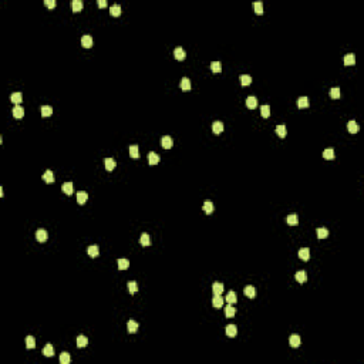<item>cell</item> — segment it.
<instances>
[{"instance_id":"cell-1","label":"cell","mask_w":364,"mask_h":364,"mask_svg":"<svg viewBox=\"0 0 364 364\" xmlns=\"http://www.w3.org/2000/svg\"><path fill=\"white\" fill-rule=\"evenodd\" d=\"M36 239H37L40 243H44V242H47V239H49V233H47L44 229H39V231L36 232Z\"/></svg>"},{"instance_id":"cell-2","label":"cell","mask_w":364,"mask_h":364,"mask_svg":"<svg viewBox=\"0 0 364 364\" xmlns=\"http://www.w3.org/2000/svg\"><path fill=\"white\" fill-rule=\"evenodd\" d=\"M161 145H162V147H164L165 149L172 148V145H174V139H172V137H169V135L162 137V139H161Z\"/></svg>"},{"instance_id":"cell-3","label":"cell","mask_w":364,"mask_h":364,"mask_svg":"<svg viewBox=\"0 0 364 364\" xmlns=\"http://www.w3.org/2000/svg\"><path fill=\"white\" fill-rule=\"evenodd\" d=\"M93 37L91 36H88V34H86V36H83L81 37V46L84 47V49H90V47H93Z\"/></svg>"},{"instance_id":"cell-4","label":"cell","mask_w":364,"mask_h":364,"mask_svg":"<svg viewBox=\"0 0 364 364\" xmlns=\"http://www.w3.org/2000/svg\"><path fill=\"white\" fill-rule=\"evenodd\" d=\"M212 292H213V296H221L223 293V284L221 282H215L212 284Z\"/></svg>"},{"instance_id":"cell-5","label":"cell","mask_w":364,"mask_h":364,"mask_svg":"<svg viewBox=\"0 0 364 364\" xmlns=\"http://www.w3.org/2000/svg\"><path fill=\"white\" fill-rule=\"evenodd\" d=\"M138 327H139V324L137 323L135 320H128V323H127V330L131 334L137 333V331H138Z\"/></svg>"},{"instance_id":"cell-6","label":"cell","mask_w":364,"mask_h":364,"mask_svg":"<svg viewBox=\"0 0 364 364\" xmlns=\"http://www.w3.org/2000/svg\"><path fill=\"white\" fill-rule=\"evenodd\" d=\"M174 56H175V59L178 60V61H184L186 57V53L182 47H178V49H175V51H174Z\"/></svg>"},{"instance_id":"cell-7","label":"cell","mask_w":364,"mask_h":364,"mask_svg":"<svg viewBox=\"0 0 364 364\" xmlns=\"http://www.w3.org/2000/svg\"><path fill=\"white\" fill-rule=\"evenodd\" d=\"M225 331H226V336L228 337H235L238 334V327L235 326V324H228V326L225 327Z\"/></svg>"},{"instance_id":"cell-8","label":"cell","mask_w":364,"mask_h":364,"mask_svg":"<svg viewBox=\"0 0 364 364\" xmlns=\"http://www.w3.org/2000/svg\"><path fill=\"white\" fill-rule=\"evenodd\" d=\"M104 165H105V169L111 172V171H114V168L117 167V162H115V159H112V158H105Z\"/></svg>"},{"instance_id":"cell-9","label":"cell","mask_w":364,"mask_h":364,"mask_svg":"<svg viewBox=\"0 0 364 364\" xmlns=\"http://www.w3.org/2000/svg\"><path fill=\"white\" fill-rule=\"evenodd\" d=\"M299 257L302 260H306V262H307V260L310 259V249H309V247H302V249L299 250Z\"/></svg>"},{"instance_id":"cell-10","label":"cell","mask_w":364,"mask_h":364,"mask_svg":"<svg viewBox=\"0 0 364 364\" xmlns=\"http://www.w3.org/2000/svg\"><path fill=\"white\" fill-rule=\"evenodd\" d=\"M243 292H245V296L249 297V299H255L256 297V289L253 286H246Z\"/></svg>"},{"instance_id":"cell-11","label":"cell","mask_w":364,"mask_h":364,"mask_svg":"<svg viewBox=\"0 0 364 364\" xmlns=\"http://www.w3.org/2000/svg\"><path fill=\"white\" fill-rule=\"evenodd\" d=\"M87 199H88V194H87L86 191H78L77 192V202H78V205L86 204Z\"/></svg>"},{"instance_id":"cell-12","label":"cell","mask_w":364,"mask_h":364,"mask_svg":"<svg viewBox=\"0 0 364 364\" xmlns=\"http://www.w3.org/2000/svg\"><path fill=\"white\" fill-rule=\"evenodd\" d=\"M12 114H13V117H14V118H23V115H24V110H23V107H20V105H14Z\"/></svg>"},{"instance_id":"cell-13","label":"cell","mask_w":364,"mask_h":364,"mask_svg":"<svg viewBox=\"0 0 364 364\" xmlns=\"http://www.w3.org/2000/svg\"><path fill=\"white\" fill-rule=\"evenodd\" d=\"M300 343H302V340H300V336H297V334H292L289 339V344L292 346V347H299Z\"/></svg>"},{"instance_id":"cell-14","label":"cell","mask_w":364,"mask_h":364,"mask_svg":"<svg viewBox=\"0 0 364 364\" xmlns=\"http://www.w3.org/2000/svg\"><path fill=\"white\" fill-rule=\"evenodd\" d=\"M63 192H64L65 195H71L73 194V191H74V186H73V182H64L61 186Z\"/></svg>"},{"instance_id":"cell-15","label":"cell","mask_w":364,"mask_h":364,"mask_svg":"<svg viewBox=\"0 0 364 364\" xmlns=\"http://www.w3.org/2000/svg\"><path fill=\"white\" fill-rule=\"evenodd\" d=\"M159 162V155L157 152H149L148 154V164L149 165H157Z\"/></svg>"},{"instance_id":"cell-16","label":"cell","mask_w":364,"mask_h":364,"mask_svg":"<svg viewBox=\"0 0 364 364\" xmlns=\"http://www.w3.org/2000/svg\"><path fill=\"white\" fill-rule=\"evenodd\" d=\"M246 107L250 108V110L256 108L257 107V98H256V97H253V96L247 97V98H246Z\"/></svg>"},{"instance_id":"cell-17","label":"cell","mask_w":364,"mask_h":364,"mask_svg":"<svg viewBox=\"0 0 364 364\" xmlns=\"http://www.w3.org/2000/svg\"><path fill=\"white\" fill-rule=\"evenodd\" d=\"M71 7H73V12H74V13H78V12H81V10H83L84 3L81 2V0H73Z\"/></svg>"},{"instance_id":"cell-18","label":"cell","mask_w":364,"mask_h":364,"mask_svg":"<svg viewBox=\"0 0 364 364\" xmlns=\"http://www.w3.org/2000/svg\"><path fill=\"white\" fill-rule=\"evenodd\" d=\"M41 178H43V181L46 182V184H53V182H54V175H53V172L50 169H47L46 172L43 174Z\"/></svg>"},{"instance_id":"cell-19","label":"cell","mask_w":364,"mask_h":364,"mask_svg":"<svg viewBox=\"0 0 364 364\" xmlns=\"http://www.w3.org/2000/svg\"><path fill=\"white\" fill-rule=\"evenodd\" d=\"M276 134H278L280 138H284V137L287 135V130H286V125L284 124H279L278 127H276Z\"/></svg>"},{"instance_id":"cell-20","label":"cell","mask_w":364,"mask_h":364,"mask_svg":"<svg viewBox=\"0 0 364 364\" xmlns=\"http://www.w3.org/2000/svg\"><path fill=\"white\" fill-rule=\"evenodd\" d=\"M87 253H88L91 257L98 256V253H100L98 246H97V245H91V246H88V247H87Z\"/></svg>"},{"instance_id":"cell-21","label":"cell","mask_w":364,"mask_h":364,"mask_svg":"<svg viewBox=\"0 0 364 364\" xmlns=\"http://www.w3.org/2000/svg\"><path fill=\"white\" fill-rule=\"evenodd\" d=\"M179 87L182 88V91H189L191 90V81H189V78L184 77L181 80V83H179Z\"/></svg>"},{"instance_id":"cell-22","label":"cell","mask_w":364,"mask_h":364,"mask_svg":"<svg viewBox=\"0 0 364 364\" xmlns=\"http://www.w3.org/2000/svg\"><path fill=\"white\" fill-rule=\"evenodd\" d=\"M212 131H213V134H221L223 131V124L221 122V121H213Z\"/></svg>"},{"instance_id":"cell-23","label":"cell","mask_w":364,"mask_h":364,"mask_svg":"<svg viewBox=\"0 0 364 364\" xmlns=\"http://www.w3.org/2000/svg\"><path fill=\"white\" fill-rule=\"evenodd\" d=\"M286 222L289 223L290 226H296L297 223H299V216H297L296 213H292V215H289V216H287Z\"/></svg>"},{"instance_id":"cell-24","label":"cell","mask_w":364,"mask_h":364,"mask_svg":"<svg viewBox=\"0 0 364 364\" xmlns=\"http://www.w3.org/2000/svg\"><path fill=\"white\" fill-rule=\"evenodd\" d=\"M22 100H23L22 93H13L12 96H10V101H12L13 104H16V105H19L20 102H22Z\"/></svg>"},{"instance_id":"cell-25","label":"cell","mask_w":364,"mask_h":364,"mask_svg":"<svg viewBox=\"0 0 364 364\" xmlns=\"http://www.w3.org/2000/svg\"><path fill=\"white\" fill-rule=\"evenodd\" d=\"M235 315H236V309H235L231 303H228V306L225 307V316L226 317H233Z\"/></svg>"},{"instance_id":"cell-26","label":"cell","mask_w":364,"mask_h":364,"mask_svg":"<svg viewBox=\"0 0 364 364\" xmlns=\"http://www.w3.org/2000/svg\"><path fill=\"white\" fill-rule=\"evenodd\" d=\"M294 279H296L299 283H304V282L307 280V275H306L304 270H300V272H297L296 275H294Z\"/></svg>"},{"instance_id":"cell-27","label":"cell","mask_w":364,"mask_h":364,"mask_svg":"<svg viewBox=\"0 0 364 364\" xmlns=\"http://www.w3.org/2000/svg\"><path fill=\"white\" fill-rule=\"evenodd\" d=\"M309 105H310V101H309L307 97H300L297 100V107L299 108H307Z\"/></svg>"},{"instance_id":"cell-28","label":"cell","mask_w":364,"mask_h":364,"mask_svg":"<svg viewBox=\"0 0 364 364\" xmlns=\"http://www.w3.org/2000/svg\"><path fill=\"white\" fill-rule=\"evenodd\" d=\"M212 306L215 309H221L223 306V299L221 296H213L212 299Z\"/></svg>"},{"instance_id":"cell-29","label":"cell","mask_w":364,"mask_h":364,"mask_svg":"<svg viewBox=\"0 0 364 364\" xmlns=\"http://www.w3.org/2000/svg\"><path fill=\"white\" fill-rule=\"evenodd\" d=\"M130 155H131V158H134V159H138V158H139L138 145H131V147H130Z\"/></svg>"},{"instance_id":"cell-30","label":"cell","mask_w":364,"mask_h":364,"mask_svg":"<svg viewBox=\"0 0 364 364\" xmlns=\"http://www.w3.org/2000/svg\"><path fill=\"white\" fill-rule=\"evenodd\" d=\"M43 354L46 356V357H53V356H54V349H53L51 344H46V346H44Z\"/></svg>"},{"instance_id":"cell-31","label":"cell","mask_w":364,"mask_h":364,"mask_svg":"<svg viewBox=\"0 0 364 364\" xmlns=\"http://www.w3.org/2000/svg\"><path fill=\"white\" fill-rule=\"evenodd\" d=\"M226 302L231 303V304H235V303L238 302V297H236V293H235L233 290L228 292V296H226Z\"/></svg>"},{"instance_id":"cell-32","label":"cell","mask_w":364,"mask_h":364,"mask_svg":"<svg viewBox=\"0 0 364 364\" xmlns=\"http://www.w3.org/2000/svg\"><path fill=\"white\" fill-rule=\"evenodd\" d=\"M347 130H349V133L356 134V133L358 131V125H357V122H356V121H349V122H347Z\"/></svg>"},{"instance_id":"cell-33","label":"cell","mask_w":364,"mask_h":364,"mask_svg":"<svg viewBox=\"0 0 364 364\" xmlns=\"http://www.w3.org/2000/svg\"><path fill=\"white\" fill-rule=\"evenodd\" d=\"M139 242H141L142 246H149V245H151V238H149V235L148 233H142Z\"/></svg>"},{"instance_id":"cell-34","label":"cell","mask_w":364,"mask_h":364,"mask_svg":"<svg viewBox=\"0 0 364 364\" xmlns=\"http://www.w3.org/2000/svg\"><path fill=\"white\" fill-rule=\"evenodd\" d=\"M354 63H356V56H354V54H351V53H350V54H346V56H344V64L346 65H353Z\"/></svg>"},{"instance_id":"cell-35","label":"cell","mask_w":364,"mask_h":364,"mask_svg":"<svg viewBox=\"0 0 364 364\" xmlns=\"http://www.w3.org/2000/svg\"><path fill=\"white\" fill-rule=\"evenodd\" d=\"M323 158L324 159H334V149L333 148H327V149H324V152H323Z\"/></svg>"},{"instance_id":"cell-36","label":"cell","mask_w":364,"mask_h":364,"mask_svg":"<svg viewBox=\"0 0 364 364\" xmlns=\"http://www.w3.org/2000/svg\"><path fill=\"white\" fill-rule=\"evenodd\" d=\"M316 233H317L319 239H326L327 236H329V231H327L326 228H319L317 231H316Z\"/></svg>"},{"instance_id":"cell-37","label":"cell","mask_w":364,"mask_h":364,"mask_svg":"<svg viewBox=\"0 0 364 364\" xmlns=\"http://www.w3.org/2000/svg\"><path fill=\"white\" fill-rule=\"evenodd\" d=\"M204 211H205V213H208V215H211V213L213 212V204L211 201H205L204 202Z\"/></svg>"},{"instance_id":"cell-38","label":"cell","mask_w":364,"mask_h":364,"mask_svg":"<svg viewBox=\"0 0 364 364\" xmlns=\"http://www.w3.org/2000/svg\"><path fill=\"white\" fill-rule=\"evenodd\" d=\"M88 344V339H87L86 336H78L77 337V347H86V346Z\"/></svg>"},{"instance_id":"cell-39","label":"cell","mask_w":364,"mask_h":364,"mask_svg":"<svg viewBox=\"0 0 364 364\" xmlns=\"http://www.w3.org/2000/svg\"><path fill=\"white\" fill-rule=\"evenodd\" d=\"M70 361H71V357L67 351H63L61 354H60V363L61 364H68Z\"/></svg>"},{"instance_id":"cell-40","label":"cell","mask_w":364,"mask_h":364,"mask_svg":"<svg viewBox=\"0 0 364 364\" xmlns=\"http://www.w3.org/2000/svg\"><path fill=\"white\" fill-rule=\"evenodd\" d=\"M211 70H212L213 73H221V71H222V64H221L219 61H212L211 63Z\"/></svg>"},{"instance_id":"cell-41","label":"cell","mask_w":364,"mask_h":364,"mask_svg":"<svg viewBox=\"0 0 364 364\" xmlns=\"http://www.w3.org/2000/svg\"><path fill=\"white\" fill-rule=\"evenodd\" d=\"M26 347H27V349H34V347H36V340H34L33 336L26 337Z\"/></svg>"},{"instance_id":"cell-42","label":"cell","mask_w":364,"mask_h":364,"mask_svg":"<svg viewBox=\"0 0 364 364\" xmlns=\"http://www.w3.org/2000/svg\"><path fill=\"white\" fill-rule=\"evenodd\" d=\"M51 114H53V108L50 105H43L41 107V115L43 117H50Z\"/></svg>"},{"instance_id":"cell-43","label":"cell","mask_w":364,"mask_h":364,"mask_svg":"<svg viewBox=\"0 0 364 364\" xmlns=\"http://www.w3.org/2000/svg\"><path fill=\"white\" fill-rule=\"evenodd\" d=\"M128 266H130V260L128 259L118 260V269H120V270H125V269H128Z\"/></svg>"},{"instance_id":"cell-44","label":"cell","mask_w":364,"mask_h":364,"mask_svg":"<svg viewBox=\"0 0 364 364\" xmlns=\"http://www.w3.org/2000/svg\"><path fill=\"white\" fill-rule=\"evenodd\" d=\"M110 13H111V16H120L121 14V6L120 4H114V6L110 7Z\"/></svg>"},{"instance_id":"cell-45","label":"cell","mask_w":364,"mask_h":364,"mask_svg":"<svg viewBox=\"0 0 364 364\" xmlns=\"http://www.w3.org/2000/svg\"><path fill=\"white\" fill-rule=\"evenodd\" d=\"M239 80H241L242 86H249V84L252 83V77H250V75H247V74L241 75V77H239Z\"/></svg>"},{"instance_id":"cell-46","label":"cell","mask_w":364,"mask_h":364,"mask_svg":"<svg viewBox=\"0 0 364 364\" xmlns=\"http://www.w3.org/2000/svg\"><path fill=\"white\" fill-rule=\"evenodd\" d=\"M253 9H255V13H256V14H262L263 13V3L262 2H255V3H253Z\"/></svg>"},{"instance_id":"cell-47","label":"cell","mask_w":364,"mask_h":364,"mask_svg":"<svg viewBox=\"0 0 364 364\" xmlns=\"http://www.w3.org/2000/svg\"><path fill=\"white\" fill-rule=\"evenodd\" d=\"M260 114H262L263 118H268L270 115V107L269 105H262L260 107Z\"/></svg>"},{"instance_id":"cell-48","label":"cell","mask_w":364,"mask_h":364,"mask_svg":"<svg viewBox=\"0 0 364 364\" xmlns=\"http://www.w3.org/2000/svg\"><path fill=\"white\" fill-rule=\"evenodd\" d=\"M128 290H130L131 294L137 293V290H138V284H137V282H134V280L128 282Z\"/></svg>"},{"instance_id":"cell-49","label":"cell","mask_w":364,"mask_h":364,"mask_svg":"<svg viewBox=\"0 0 364 364\" xmlns=\"http://www.w3.org/2000/svg\"><path fill=\"white\" fill-rule=\"evenodd\" d=\"M340 96H341V93H340L339 87H334V88L330 90V97H331V98L337 100V98H340Z\"/></svg>"},{"instance_id":"cell-50","label":"cell","mask_w":364,"mask_h":364,"mask_svg":"<svg viewBox=\"0 0 364 364\" xmlns=\"http://www.w3.org/2000/svg\"><path fill=\"white\" fill-rule=\"evenodd\" d=\"M44 4H46L49 9H53V7L56 6V2H54V0H44Z\"/></svg>"},{"instance_id":"cell-51","label":"cell","mask_w":364,"mask_h":364,"mask_svg":"<svg viewBox=\"0 0 364 364\" xmlns=\"http://www.w3.org/2000/svg\"><path fill=\"white\" fill-rule=\"evenodd\" d=\"M97 4H98V7L104 9V7L107 6V2H105V0H98V2H97Z\"/></svg>"}]
</instances>
